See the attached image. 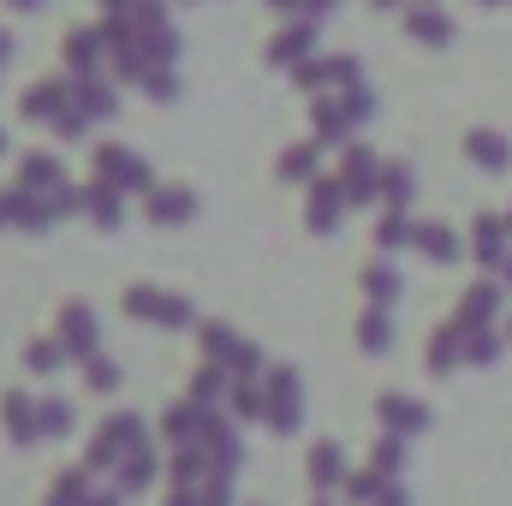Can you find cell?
<instances>
[{
    "label": "cell",
    "instance_id": "6da1fadb",
    "mask_svg": "<svg viewBox=\"0 0 512 506\" xmlns=\"http://www.w3.org/2000/svg\"><path fill=\"white\" fill-rule=\"evenodd\" d=\"M382 417L393 423V429H423V411H417V405H405V399H387Z\"/></svg>",
    "mask_w": 512,
    "mask_h": 506
},
{
    "label": "cell",
    "instance_id": "7a4b0ae2",
    "mask_svg": "<svg viewBox=\"0 0 512 506\" xmlns=\"http://www.w3.org/2000/svg\"><path fill=\"white\" fill-rule=\"evenodd\" d=\"M471 149H477L483 167H501V161H507V143H501V137H471Z\"/></svg>",
    "mask_w": 512,
    "mask_h": 506
},
{
    "label": "cell",
    "instance_id": "3957f363",
    "mask_svg": "<svg viewBox=\"0 0 512 506\" xmlns=\"http://www.w3.org/2000/svg\"><path fill=\"white\" fill-rule=\"evenodd\" d=\"M185 209H191V197H185V191H167V197H155V221H161V215H185Z\"/></svg>",
    "mask_w": 512,
    "mask_h": 506
}]
</instances>
